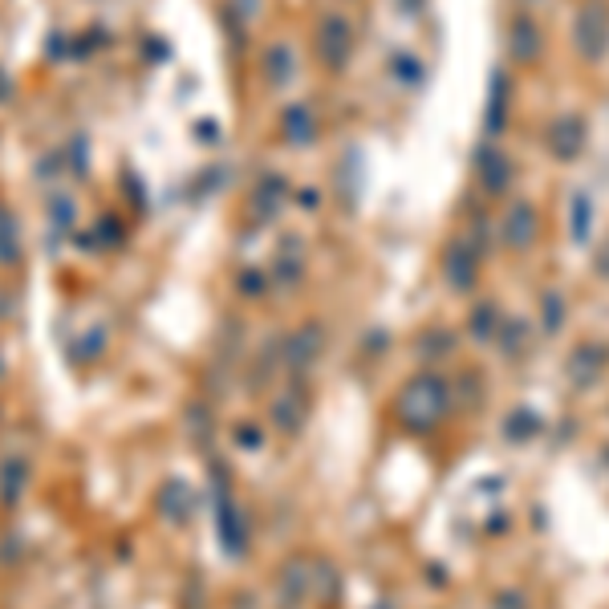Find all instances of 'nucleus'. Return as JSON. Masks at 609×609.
<instances>
[{
    "label": "nucleus",
    "mask_w": 609,
    "mask_h": 609,
    "mask_svg": "<svg viewBox=\"0 0 609 609\" xmlns=\"http://www.w3.org/2000/svg\"><path fill=\"white\" fill-rule=\"evenodd\" d=\"M577 49L585 53V61H597L601 53H605L609 45V8L601 5V0H589V5L577 13Z\"/></svg>",
    "instance_id": "f257e3e1"
},
{
    "label": "nucleus",
    "mask_w": 609,
    "mask_h": 609,
    "mask_svg": "<svg viewBox=\"0 0 609 609\" xmlns=\"http://www.w3.org/2000/svg\"><path fill=\"white\" fill-rule=\"evenodd\" d=\"M349 53H354V29H349V21H341L337 13L325 16V21L317 24V57H321L329 69H341V65L349 61Z\"/></svg>",
    "instance_id": "f03ea898"
},
{
    "label": "nucleus",
    "mask_w": 609,
    "mask_h": 609,
    "mask_svg": "<svg viewBox=\"0 0 609 609\" xmlns=\"http://www.w3.org/2000/svg\"><path fill=\"white\" fill-rule=\"evenodd\" d=\"M585 146V122L577 114H560L557 122L549 126V151L557 159H577Z\"/></svg>",
    "instance_id": "7ed1b4c3"
},
{
    "label": "nucleus",
    "mask_w": 609,
    "mask_h": 609,
    "mask_svg": "<svg viewBox=\"0 0 609 609\" xmlns=\"http://www.w3.org/2000/svg\"><path fill=\"white\" fill-rule=\"evenodd\" d=\"M475 268H479V252L471 248L467 240H455L451 248H447V281H451L455 289H467V284L475 281Z\"/></svg>",
    "instance_id": "20e7f679"
},
{
    "label": "nucleus",
    "mask_w": 609,
    "mask_h": 609,
    "mask_svg": "<svg viewBox=\"0 0 609 609\" xmlns=\"http://www.w3.org/2000/svg\"><path fill=\"white\" fill-rule=\"evenodd\" d=\"M508 53L516 57V61L532 65L536 57H540V29H536L528 16H516L508 29Z\"/></svg>",
    "instance_id": "39448f33"
},
{
    "label": "nucleus",
    "mask_w": 609,
    "mask_h": 609,
    "mask_svg": "<svg viewBox=\"0 0 609 609\" xmlns=\"http://www.w3.org/2000/svg\"><path fill=\"white\" fill-rule=\"evenodd\" d=\"M503 240L512 248H528L536 240V211L528 203H512L508 208V219H503Z\"/></svg>",
    "instance_id": "423d86ee"
},
{
    "label": "nucleus",
    "mask_w": 609,
    "mask_h": 609,
    "mask_svg": "<svg viewBox=\"0 0 609 609\" xmlns=\"http://www.w3.org/2000/svg\"><path fill=\"white\" fill-rule=\"evenodd\" d=\"M508 171H512V162L503 159L500 151H492V146H487V151L479 154V175H484L487 191H503V183H508Z\"/></svg>",
    "instance_id": "0eeeda50"
},
{
    "label": "nucleus",
    "mask_w": 609,
    "mask_h": 609,
    "mask_svg": "<svg viewBox=\"0 0 609 609\" xmlns=\"http://www.w3.org/2000/svg\"><path fill=\"white\" fill-rule=\"evenodd\" d=\"M284 134H289L297 146H305L309 138L317 134V118L309 114V106H292V110H284Z\"/></svg>",
    "instance_id": "6e6552de"
},
{
    "label": "nucleus",
    "mask_w": 609,
    "mask_h": 609,
    "mask_svg": "<svg viewBox=\"0 0 609 609\" xmlns=\"http://www.w3.org/2000/svg\"><path fill=\"white\" fill-rule=\"evenodd\" d=\"M21 492H24V463L21 459H8L5 467H0V500L13 508Z\"/></svg>",
    "instance_id": "1a4fd4ad"
},
{
    "label": "nucleus",
    "mask_w": 609,
    "mask_h": 609,
    "mask_svg": "<svg viewBox=\"0 0 609 609\" xmlns=\"http://www.w3.org/2000/svg\"><path fill=\"white\" fill-rule=\"evenodd\" d=\"M159 508L167 512L171 520H183L187 512H191V492H187L183 484H167V487H162V500H159Z\"/></svg>",
    "instance_id": "9d476101"
},
{
    "label": "nucleus",
    "mask_w": 609,
    "mask_h": 609,
    "mask_svg": "<svg viewBox=\"0 0 609 609\" xmlns=\"http://www.w3.org/2000/svg\"><path fill=\"white\" fill-rule=\"evenodd\" d=\"M21 256V244H16V219L13 211L0 208V264H13Z\"/></svg>",
    "instance_id": "9b49d317"
},
{
    "label": "nucleus",
    "mask_w": 609,
    "mask_h": 609,
    "mask_svg": "<svg viewBox=\"0 0 609 609\" xmlns=\"http://www.w3.org/2000/svg\"><path fill=\"white\" fill-rule=\"evenodd\" d=\"M568 227H573V240H589L593 232V208L585 195H573V216H568Z\"/></svg>",
    "instance_id": "f8f14e48"
}]
</instances>
